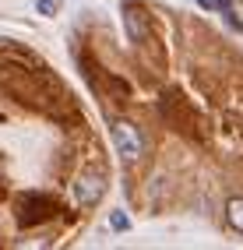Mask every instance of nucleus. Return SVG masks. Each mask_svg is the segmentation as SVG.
I'll return each mask as SVG.
<instances>
[{
    "label": "nucleus",
    "mask_w": 243,
    "mask_h": 250,
    "mask_svg": "<svg viewBox=\"0 0 243 250\" xmlns=\"http://www.w3.org/2000/svg\"><path fill=\"white\" fill-rule=\"evenodd\" d=\"M113 145H117V155L123 162H138L144 155V138H141V130L134 124H127L120 120L117 127H113Z\"/></svg>",
    "instance_id": "obj_1"
},
{
    "label": "nucleus",
    "mask_w": 243,
    "mask_h": 250,
    "mask_svg": "<svg viewBox=\"0 0 243 250\" xmlns=\"http://www.w3.org/2000/svg\"><path fill=\"white\" fill-rule=\"evenodd\" d=\"M127 28H131V39H144V25L134 21V11L127 7Z\"/></svg>",
    "instance_id": "obj_6"
},
{
    "label": "nucleus",
    "mask_w": 243,
    "mask_h": 250,
    "mask_svg": "<svg viewBox=\"0 0 243 250\" xmlns=\"http://www.w3.org/2000/svg\"><path fill=\"white\" fill-rule=\"evenodd\" d=\"M102 194H106V176H102V173L88 169V173H81V176L74 180V201H78L81 208L99 205V201H102Z\"/></svg>",
    "instance_id": "obj_2"
},
{
    "label": "nucleus",
    "mask_w": 243,
    "mask_h": 250,
    "mask_svg": "<svg viewBox=\"0 0 243 250\" xmlns=\"http://www.w3.org/2000/svg\"><path fill=\"white\" fill-rule=\"evenodd\" d=\"M198 7H204V11H219V14H225L233 4L229 0H198Z\"/></svg>",
    "instance_id": "obj_5"
},
{
    "label": "nucleus",
    "mask_w": 243,
    "mask_h": 250,
    "mask_svg": "<svg viewBox=\"0 0 243 250\" xmlns=\"http://www.w3.org/2000/svg\"><path fill=\"white\" fill-rule=\"evenodd\" d=\"M225 222H229L236 232H243V197H233V201L225 205Z\"/></svg>",
    "instance_id": "obj_3"
},
{
    "label": "nucleus",
    "mask_w": 243,
    "mask_h": 250,
    "mask_svg": "<svg viewBox=\"0 0 243 250\" xmlns=\"http://www.w3.org/2000/svg\"><path fill=\"white\" fill-rule=\"evenodd\" d=\"M60 4H63V0H36V11L46 14V18H53V14L60 11Z\"/></svg>",
    "instance_id": "obj_4"
},
{
    "label": "nucleus",
    "mask_w": 243,
    "mask_h": 250,
    "mask_svg": "<svg viewBox=\"0 0 243 250\" xmlns=\"http://www.w3.org/2000/svg\"><path fill=\"white\" fill-rule=\"evenodd\" d=\"M109 222H113V229H127V226H131L123 211H113V215H109Z\"/></svg>",
    "instance_id": "obj_7"
}]
</instances>
